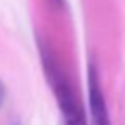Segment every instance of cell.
<instances>
[{
  "label": "cell",
  "mask_w": 125,
  "mask_h": 125,
  "mask_svg": "<svg viewBox=\"0 0 125 125\" xmlns=\"http://www.w3.org/2000/svg\"><path fill=\"white\" fill-rule=\"evenodd\" d=\"M40 58H42V64H43L45 75H47L48 83L52 85L53 92H55L56 101H58V106L62 112L66 125H87L83 109H82L72 87L69 85L67 79L59 71L48 47H43L42 43H40Z\"/></svg>",
  "instance_id": "cell-1"
},
{
  "label": "cell",
  "mask_w": 125,
  "mask_h": 125,
  "mask_svg": "<svg viewBox=\"0 0 125 125\" xmlns=\"http://www.w3.org/2000/svg\"><path fill=\"white\" fill-rule=\"evenodd\" d=\"M88 104L95 125H109V112H107L106 99L99 82V74L93 64L88 66Z\"/></svg>",
  "instance_id": "cell-2"
},
{
  "label": "cell",
  "mask_w": 125,
  "mask_h": 125,
  "mask_svg": "<svg viewBox=\"0 0 125 125\" xmlns=\"http://www.w3.org/2000/svg\"><path fill=\"white\" fill-rule=\"evenodd\" d=\"M55 2V5H58V7H64V2L66 0H53Z\"/></svg>",
  "instance_id": "cell-3"
}]
</instances>
